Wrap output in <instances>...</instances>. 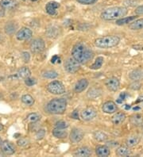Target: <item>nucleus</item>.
<instances>
[{
    "label": "nucleus",
    "mask_w": 143,
    "mask_h": 157,
    "mask_svg": "<svg viewBox=\"0 0 143 157\" xmlns=\"http://www.w3.org/2000/svg\"><path fill=\"white\" fill-rule=\"evenodd\" d=\"M99 91V90H97V89H91L90 90L88 91V97L90 98L91 96V95H95V98H96V97H98V96L100 95V92H98Z\"/></svg>",
    "instance_id": "nucleus-40"
},
{
    "label": "nucleus",
    "mask_w": 143,
    "mask_h": 157,
    "mask_svg": "<svg viewBox=\"0 0 143 157\" xmlns=\"http://www.w3.org/2000/svg\"><path fill=\"white\" fill-rule=\"evenodd\" d=\"M30 49L31 50L32 53H40L43 52L45 49V45L44 40L41 38L34 39V40H32V42L30 43Z\"/></svg>",
    "instance_id": "nucleus-7"
},
{
    "label": "nucleus",
    "mask_w": 143,
    "mask_h": 157,
    "mask_svg": "<svg viewBox=\"0 0 143 157\" xmlns=\"http://www.w3.org/2000/svg\"><path fill=\"white\" fill-rule=\"evenodd\" d=\"M135 14L137 15H143V5L142 6H139L138 7L136 8Z\"/></svg>",
    "instance_id": "nucleus-42"
},
{
    "label": "nucleus",
    "mask_w": 143,
    "mask_h": 157,
    "mask_svg": "<svg viewBox=\"0 0 143 157\" xmlns=\"http://www.w3.org/2000/svg\"><path fill=\"white\" fill-rule=\"evenodd\" d=\"M30 75H31V72H30V69L27 67H22V68H20L18 71L17 76L19 78H24V79H25L28 77H30Z\"/></svg>",
    "instance_id": "nucleus-23"
},
{
    "label": "nucleus",
    "mask_w": 143,
    "mask_h": 157,
    "mask_svg": "<svg viewBox=\"0 0 143 157\" xmlns=\"http://www.w3.org/2000/svg\"><path fill=\"white\" fill-rule=\"evenodd\" d=\"M41 119V116L37 113H32L28 115L26 117V121L30 123H36Z\"/></svg>",
    "instance_id": "nucleus-30"
},
{
    "label": "nucleus",
    "mask_w": 143,
    "mask_h": 157,
    "mask_svg": "<svg viewBox=\"0 0 143 157\" xmlns=\"http://www.w3.org/2000/svg\"><path fill=\"white\" fill-rule=\"evenodd\" d=\"M126 96H127V95H126V94L125 93V92H123V93H122V94H121V95H120V96H119V98H118V102H122V101H123V100L126 99Z\"/></svg>",
    "instance_id": "nucleus-43"
},
{
    "label": "nucleus",
    "mask_w": 143,
    "mask_h": 157,
    "mask_svg": "<svg viewBox=\"0 0 143 157\" xmlns=\"http://www.w3.org/2000/svg\"><path fill=\"white\" fill-rule=\"evenodd\" d=\"M126 120V114L122 112H118L114 115L111 118L112 123L115 125H120Z\"/></svg>",
    "instance_id": "nucleus-16"
},
{
    "label": "nucleus",
    "mask_w": 143,
    "mask_h": 157,
    "mask_svg": "<svg viewBox=\"0 0 143 157\" xmlns=\"http://www.w3.org/2000/svg\"><path fill=\"white\" fill-rule=\"evenodd\" d=\"M45 131L44 130H38V133H36V139L42 140V139H43V137H45Z\"/></svg>",
    "instance_id": "nucleus-37"
},
{
    "label": "nucleus",
    "mask_w": 143,
    "mask_h": 157,
    "mask_svg": "<svg viewBox=\"0 0 143 157\" xmlns=\"http://www.w3.org/2000/svg\"><path fill=\"white\" fill-rule=\"evenodd\" d=\"M55 126H56V128H59V129H66L68 126V125L65 121H59L55 124Z\"/></svg>",
    "instance_id": "nucleus-34"
},
{
    "label": "nucleus",
    "mask_w": 143,
    "mask_h": 157,
    "mask_svg": "<svg viewBox=\"0 0 143 157\" xmlns=\"http://www.w3.org/2000/svg\"><path fill=\"white\" fill-rule=\"evenodd\" d=\"M47 90L48 92H50L53 95H60L65 92V88L62 83L57 80H54L48 83L47 86Z\"/></svg>",
    "instance_id": "nucleus-5"
},
{
    "label": "nucleus",
    "mask_w": 143,
    "mask_h": 157,
    "mask_svg": "<svg viewBox=\"0 0 143 157\" xmlns=\"http://www.w3.org/2000/svg\"><path fill=\"white\" fill-rule=\"evenodd\" d=\"M84 136V132L80 129H73L72 130L71 133H70V140L72 143H78L80 142V140H82Z\"/></svg>",
    "instance_id": "nucleus-12"
},
{
    "label": "nucleus",
    "mask_w": 143,
    "mask_h": 157,
    "mask_svg": "<svg viewBox=\"0 0 143 157\" xmlns=\"http://www.w3.org/2000/svg\"><path fill=\"white\" fill-rule=\"evenodd\" d=\"M93 136H94V138H95V140H98V141H105L107 139V134H105L101 131L95 132L94 134H93Z\"/></svg>",
    "instance_id": "nucleus-31"
},
{
    "label": "nucleus",
    "mask_w": 143,
    "mask_h": 157,
    "mask_svg": "<svg viewBox=\"0 0 143 157\" xmlns=\"http://www.w3.org/2000/svg\"><path fill=\"white\" fill-rule=\"evenodd\" d=\"M1 151L4 153L5 155H13L15 152V146L9 142L8 140H4L1 143Z\"/></svg>",
    "instance_id": "nucleus-11"
},
{
    "label": "nucleus",
    "mask_w": 143,
    "mask_h": 157,
    "mask_svg": "<svg viewBox=\"0 0 143 157\" xmlns=\"http://www.w3.org/2000/svg\"><path fill=\"white\" fill-rule=\"evenodd\" d=\"M22 102H23L24 104L31 106L34 104V98L30 95H24L22 97Z\"/></svg>",
    "instance_id": "nucleus-29"
},
{
    "label": "nucleus",
    "mask_w": 143,
    "mask_h": 157,
    "mask_svg": "<svg viewBox=\"0 0 143 157\" xmlns=\"http://www.w3.org/2000/svg\"><path fill=\"white\" fill-rule=\"evenodd\" d=\"M79 3L84 5H91L94 4L98 1V0H76Z\"/></svg>",
    "instance_id": "nucleus-36"
},
{
    "label": "nucleus",
    "mask_w": 143,
    "mask_h": 157,
    "mask_svg": "<svg viewBox=\"0 0 143 157\" xmlns=\"http://www.w3.org/2000/svg\"><path fill=\"white\" fill-rule=\"evenodd\" d=\"M119 42L120 38L118 37L110 35V36H105L100 38H97L95 40V45L101 49H108V48L117 46Z\"/></svg>",
    "instance_id": "nucleus-4"
},
{
    "label": "nucleus",
    "mask_w": 143,
    "mask_h": 157,
    "mask_svg": "<svg viewBox=\"0 0 143 157\" xmlns=\"http://www.w3.org/2000/svg\"><path fill=\"white\" fill-rule=\"evenodd\" d=\"M25 83L28 87H32V86H34V84H36V80L34 79V78H30V77H28V78H26L25 79Z\"/></svg>",
    "instance_id": "nucleus-39"
},
{
    "label": "nucleus",
    "mask_w": 143,
    "mask_h": 157,
    "mask_svg": "<svg viewBox=\"0 0 143 157\" xmlns=\"http://www.w3.org/2000/svg\"><path fill=\"white\" fill-rule=\"evenodd\" d=\"M88 86V81L87 80L86 78H82L76 83L74 90L76 93H81L86 89Z\"/></svg>",
    "instance_id": "nucleus-15"
},
{
    "label": "nucleus",
    "mask_w": 143,
    "mask_h": 157,
    "mask_svg": "<svg viewBox=\"0 0 143 157\" xmlns=\"http://www.w3.org/2000/svg\"><path fill=\"white\" fill-rule=\"evenodd\" d=\"M103 64V57L102 56H99L95 59V62L92 65H91L90 68L93 69V70H98L99 68H102V65Z\"/></svg>",
    "instance_id": "nucleus-28"
},
{
    "label": "nucleus",
    "mask_w": 143,
    "mask_h": 157,
    "mask_svg": "<svg viewBox=\"0 0 143 157\" xmlns=\"http://www.w3.org/2000/svg\"><path fill=\"white\" fill-rule=\"evenodd\" d=\"M102 110L104 113L106 114H111L115 113L116 111H118V107H117V105L115 103L112 101H108V102H106L103 105V107H102Z\"/></svg>",
    "instance_id": "nucleus-13"
},
{
    "label": "nucleus",
    "mask_w": 143,
    "mask_h": 157,
    "mask_svg": "<svg viewBox=\"0 0 143 157\" xmlns=\"http://www.w3.org/2000/svg\"><path fill=\"white\" fill-rule=\"evenodd\" d=\"M53 135L55 137L59 138V139H65L67 137L68 133L65 129H59V128H55L53 130Z\"/></svg>",
    "instance_id": "nucleus-22"
},
{
    "label": "nucleus",
    "mask_w": 143,
    "mask_h": 157,
    "mask_svg": "<svg viewBox=\"0 0 143 157\" xmlns=\"http://www.w3.org/2000/svg\"><path fill=\"white\" fill-rule=\"evenodd\" d=\"M60 7V4L57 2H49L45 6V11L49 15L57 14V8Z\"/></svg>",
    "instance_id": "nucleus-14"
},
{
    "label": "nucleus",
    "mask_w": 143,
    "mask_h": 157,
    "mask_svg": "<svg viewBox=\"0 0 143 157\" xmlns=\"http://www.w3.org/2000/svg\"><path fill=\"white\" fill-rule=\"evenodd\" d=\"M129 28L132 30H139L143 29V18L135 20L129 25Z\"/></svg>",
    "instance_id": "nucleus-26"
},
{
    "label": "nucleus",
    "mask_w": 143,
    "mask_h": 157,
    "mask_svg": "<svg viewBox=\"0 0 143 157\" xmlns=\"http://www.w3.org/2000/svg\"><path fill=\"white\" fill-rule=\"evenodd\" d=\"M32 1H34V2H35V1H37V0H32Z\"/></svg>",
    "instance_id": "nucleus-47"
},
{
    "label": "nucleus",
    "mask_w": 143,
    "mask_h": 157,
    "mask_svg": "<svg viewBox=\"0 0 143 157\" xmlns=\"http://www.w3.org/2000/svg\"><path fill=\"white\" fill-rule=\"evenodd\" d=\"M67 102L62 98H53L47 105V111L51 114H63L66 111Z\"/></svg>",
    "instance_id": "nucleus-3"
},
{
    "label": "nucleus",
    "mask_w": 143,
    "mask_h": 157,
    "mask_svg": "<svg viewBox=\"0 0 143 157\" xmlns=\"http://www.w3.org/2000/svg\"><path fill=\"white\" fill-rule=\"evenodd\" d=\"M142 130H143V126H142Z\"/></svg>",
    "instance_id": "nucleus-48"
},
{
    "label": "nucleus",
    "mask_w": 143,
    "mask_h": 157,
    "mask_svg": "<svg viewBox=\"0 0 143 157\" xmlns=\"http://www.w3.org/2000/svg\"><path fill=\"white\" fill-rule=\"evenodd\" d=\"M29 142H30L29 140L25 139V138H20V139L17 141V144L18 146L24 147V146H26V145L29 144Z\"/></svg>",
    "instance_id": "nucleus-35"
},
{
    "label": "nucleus",
    "mask_w": 143,
    "mask_h": 157,
    "mask_svg": "<svg viewBox=\"0 0 143 157\" xmlns=\"http://www.w3.org/2000/svg\"><path fill=\"white\" fill-rule=\"evenodd\" d=\"M105 86L111 91H117L119 89V80L115 77H110L105 80Z\"/></svg>",
    "instance_id": "nucleus-9"
},
{
    "label": "nucleus",
    "mask_w": 143,
    "mask_h": 157,
    "mask_svg": "<svg viewBox=\"0 0 143 157\" xmlns=\"http://www.w3.org/2000/svg\"><path fill=\"white\" fill-rule=\"evenodd\" d=\"M18 2L16 0H1L0 1V6L3 9L6 10H11L15 7H17Z\"/></svg>",
    "instance_id": "nucleus-18"
},
{
    "label": "nucleus",
    "mask_w": 143,
    "mask_h": 157,
    "mask_svg": "<svg viewBox=\"0 0 143 157\" xmlns=\"http://www.w3.org/2000/svg\"><path fill=\"white\" fill-rule=\"evenodd\" d=\"M74 155L79 157H88L91 155V150L88 147H81L75 152Z\"/></svg>",
    "instance_id": "nucleus-17"
},
{
    "label": "nucleus",
    "mask_w": 143,
    "mask_h": 157,
    "mask_svg": "<svg viewBox=\"0 0 143 157\" xmlns=\"http://www.w3.org/2000/svg\"><path fill=\"white\" fill-rule=\"evenodd\" d=\"M42 75H43V77L47 78H55L58 76V74H57V72H55V71L49 70L43 72V73H42Z\"/></svg>",
    "instance_id": "nucleus-32"
},
{
    "label": "nucleus",
    "mask_w": 143,
    "mask_h": 157,
    "mask_svg": "<svg viewBox=\"0 0 143 157\" xmlns=\"http://www.w3.org/2000/svg\"><path fill=\"white\" fill-rule=\"evenodd\" d=\"M16 28L17 26H15L14 23H8L5 26V31L7 34H12L13 33H15Z\"/></svg>",
    "instance_id": "nucleus-33"
},
{
    "label": "nucleus",
    "mask_w": 143,
    "mask_h": 157,
    "mask_svg": "<svg viewBox=\"0 0 143 157\" xmlns=\"http://www.w3.org/2000/svg\"><path fill=\"white\" fill-rule=\"evenodd\" d=\"M32 36H33L32 30L26 27L22 28L16 34V37L18 40H27L31 38Z\"/></svg>",
    "instance_id": "nucleus-10"
},
{
    "label": "nucleus",
    "mask_w": 143,
    "mask_h": 157,
    "mask_svg": "<svg viewBox=\"0 0 143 157\" xmlns=\"http://www.w3.org/2000/svg\"><path fill=\"white\" fill-rule=\"evenodd\" d=\"M95 153L98 156L106 157L111 154V151L107 146H98L95 149Z\"/></svg>",
    "instance_id": "nucleus-21"
},
{
    "label": "nucleus",
    "mask_w": 143,
    "mask_h": 157,
    "mask_svg": "<svg viewBox=\"0 0 143 157\" xmlns=\"http://www.w3.org/2000/svg\"><path fill=\"white\" fill-rule=\"evenodd\" d=\"M127 9L122 7H111L103 11L101 14V18L106 21H112V20L119 19L127 14Z\"/></svg>",
    "instance_id": "nucleus-2"
},
{
    "label": "nucleus",
    "mask_w": 143,
    "mask_h": 157,
    "mask_svg": "<svg viewBox=\"0 0 143 157\" xmlns=\"http://www.w3.org/2000/svg\"><path fill=\"white\" fill-rule=\"evenodd\" d=\"M72 56L80 64H86L92 59L93 53L84 43L79 42L74 45L72 50Z\"/></svg>",
    "instance_id": "nucleus-1"
},
{
    "label": "nucleus",
    "mask_w": 143,
    "mask_h": 157,
    "mask_svg": "<svg viewBox=\"0 0 143 157\" xmlns=\"http://www.w3.org/2000/svg\"><path fill=\"white\" fill-rule=\"evenodd\" d=\"M80 63L78 61H76V59H74L73 57L68 58V59L66 60L65 64V68L68 72L69 73H76V72L80 70Z\"/></svg>",
    "instance_id": "nucleus-6"
},
{
    "label": "nucleus",
    "mask_w": 143,
    "mask_h": 157,
    "mask_svg": "<svg viewBox=\"0 0 143 157\" xmlns=\"http://www.w3.org/2000/svg\"><path fill=\"white\" fill-rule=\"evenodd\" d=\"M141 84L139 82H138L137 80L134 82L133 83H131V85H130V88L132 90H139L141 88Z\"/></svg>",
    "instance_id": "nucleus-38"
},
{
    "label": "nucleus",
    "mask_w": 143,
    "mask_h": 157,
    "mask_svg": "<svg viewBox=\"0 0 143 157\" xmlns=\"http://www.w3.org/2000/svg\"><path fill=\"white\" fill-rule=\"evenodd\" d=\"M79 111H74L72 113V118H74V119H76V120H77V119H79Z\"/></svg>",
    "instance_id": "nucleus-44"
},
{
    "label": "nucleus",
    "mask_w": 143,
    "mask_h": 157,
    "mask_svg": "<svg viewBox=\"0 0 143 157\" xmlns=\"http://www.w3.org/2000/svg\"><path fill=\"white\" fill-rule=\"evenodd\" d=\"M116 155L118 156H129L131 154V151L130 150L129 147H119L116 149Z\"/></svg>",
    "instance_id": "nucleus-24"
},
{
    "label": "nucleus",
    "mask_w": 143,
    "mask_h": 157,
    "mask_svg": "<svg viewBox=\"0 0 143 157\" xmlns=\"http://www.w3.org/2000/svg\"><path fill=\"white\" fill-rule=\"evenodd\" d=\"M141 140L140 136H138V135H132V136H130L126 138V145L129 148H132V147H135V145H137Z\"/></svg>",
    "instance_id": "nucleus-19"
},
{
    "label": "nucleus",
    "mask_w": 143,
    "mask_h": 157,
    "mask_svg": "<svg viewBox=\"0 0 143 157\" xmlns=\"http://www.w3.org/2000/svg\"><path fill=\"white\" fill-rule=\"evenodd\" d=\"M130 78L133 80H140L143 79V69H136L131 72L130 75Z\"/></svg>",
    "instance_id": "nucleus-25"
},
{
    "label": "nucleus",
    "mask_w": 143,
    "mask_h": 157,
    "mask_svg": "<svg viewBox=\"0 0 143 157\" xmlns=\"http://www.w3.org/2000/svg\"><path fill=\"white\" fill-rule=\"evenodd\" d=\"M51 62H52L53 64H55L56 62H58V63H60V62H61L60 61V57L57 55H55L52 58V59H51Z\"/></svg>",
    "instance_id": "nucleus-45"
},
{
    "label": "nucleus",
    "mask_w": 143,
    "mask_h": 157,
    "mask_svg": "<svg viewBox=\"0 0 143 157\" xmlns=\"http://www.w3.org/2000/svg\"><path fill=\"white\" fill-rule=\"evenodd\" d=\"M97 115V111L95 108L93 107H87L84 110H83L81 114H80V116H81V118L84 120V121H91L92 120L94 117H96Z\"/></svg>",
    "instance_id": "nucleus-8"
},
{
    "label": "nucleus",
    "mask_w": 143,
    "mask_h": 157,
    "mask_svg": "<svg viewBox=\"0 0 143 157\" xmlns=\"http://www.w3.org/2000/svg\"><path fill=\"white\" fill-rule=\"evenodd\" d=\"M3 128H4V127H3V125H2V124L0 123V132L2 131V130H3Z\"/></svg>",
    "instance_id": "nucleus-46"
},
{
    "label": "nucleus",
    "mask_w": 143,
    "mask_h": 157,
    "mask_svg": "<svg viewBox=\"0 0 143 157\" xmlns=\"http://www.w3.org/2000/svg\"><path fill=\"white\" fill-rule=\"evenodd\" d=\"M131 123L134 126L143 125V115L141 114H135L131 117Z\"/></svg>",
    "instance_id": "nucleus-20"
},
{
    "label": "nucleus",
    "mask_w": 143,
    "mask_h": 157,
    "mask_svg": "<svg viewBox=\"0 0 143 157\" xmlns=\"http://www.w3.org/2000/svg\"><path fill=\"white\" fill-rule=\"evenodd\" d=\"M22 59L24 60V62L27 63V62H29V60H30V53H27V52H24V53H22Z\"/></svg>",
    "instance_id": "nucleus-41"
},
{
    "label": "nucleus",
    "mask_w": 143,
    "mask_h": 157,
    "mask_svg": "<svg viewBox=\"0 0 143 157\" xmlns=\"http://www.w3.org/2000/svg\"><path fill=\"white\" fill-rule=\"evenodd\" d=\"M136 18H137V16H130V17L121 18L119 19L116 20V24L118 25V26H123V25H126V24L131 23V21L136 19Z\"/></svg>",
    "instance_id": "nucleus-27"
}]
</instances>
